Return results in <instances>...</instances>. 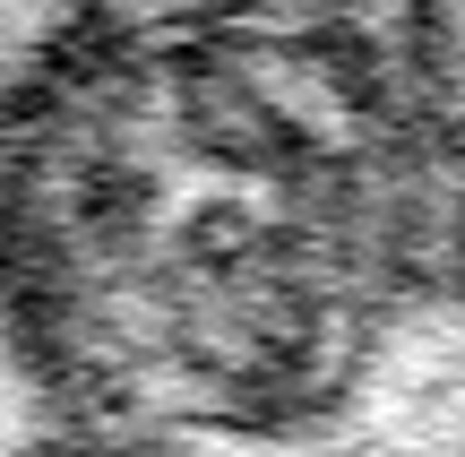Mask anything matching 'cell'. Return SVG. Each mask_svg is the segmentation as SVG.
Returning <instances> with one entry per match:
<instances>
[{"label": "cell", "mask_w": 465, "mask_h": 457, "mask_svg": "<svg viewBox=\"0 0 465 457\" xmlns=\"http://www.w3.org/2000/svg\"><path fill=\"white\" fill-rule=\"evenodd\" d=\"M449 311L414 0H78L0 104V337L95 457H319Z\"/></svg>", "instance_id": "1"}, {"label": "cell", "mask_w": 465, "mask_h": 457, "mask_svg": "<svg viewBox=\"0 0 465 457\" xmlns=\"http://www.w3.org/2000/svg\"><path fill=\"white\" fill-rule=\"evenodd\" d=\"M414 17H422V44H431V69L449 86V113L465 138V0H414Z\"/></svg>", "instance_id": "2"}]
</instances>
